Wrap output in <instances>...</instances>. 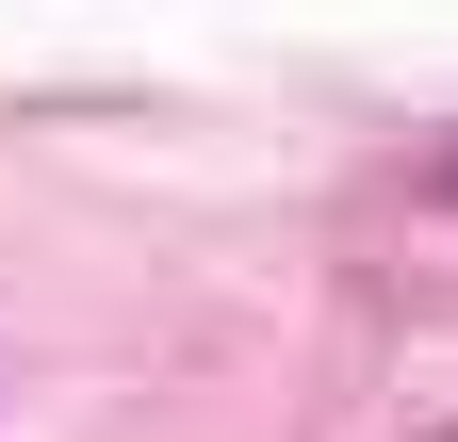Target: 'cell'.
Wrapping results in <instances>:
<instances>
[{"label": "cell", "mask_w": 458, "mask_h": 442, "mask_svg": "<svg viewBox=\"0 0 458 442\" xmlns=\"http://www.w3.org/2000/svg\"><path fill=\"white\" fill-rule=\"evenodd\" d=\"M410 442H458V426H410Z\"/></svg>", "instance_id": "2"}, {"label": "cell", "mask_w": 458, "mask_h": 442, "mask_svg": "<svg viewBox=\"0 0 458 442\" xmlns=\"http://www.w3.org/2000/svg\"><path fill=\"white\" fill-rule=\"evenodd\" d=\"M426 181H442V213H458V148H442V164H426Z\"/></svg>", "instance_id": "1"}]
</instances>
